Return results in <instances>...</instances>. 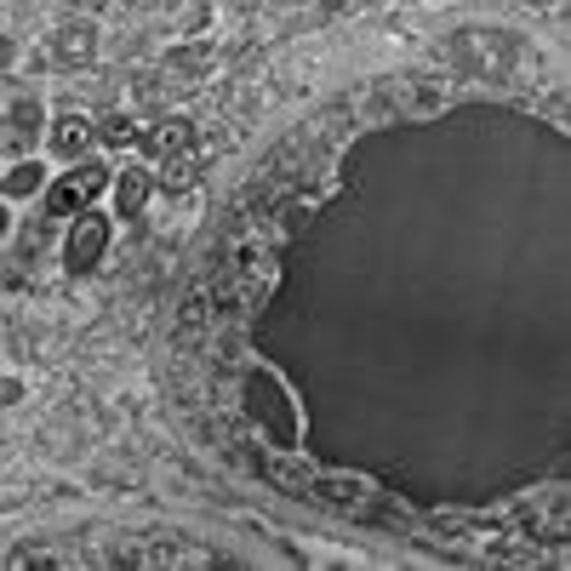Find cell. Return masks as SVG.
Listing matches in <instances>:
<instances>
[{
	"instance_id": "cell-1",
	"label": "cell",
	"mask_w": 571,
	"mask_h": 571,
	"mask_svg": "<svg viewBox=\"0 0 571 571\" xmlns=\"http://www.w3.org/2000/svg\"><path fill=\"white\" fill-rule=\"evenodd\" d=\"M445 52H452V63L463 74H480V81H514L526 46H520L514 35H498V29H463V35H452Z\"/></svg>"
},
{
	"instance_id": "cell-2",
	"label": "cell",
	"mask_w": 571,
	"mask_h": 571,
	"mask_svg": "<svg viewBox=\"0 0 571 571\" xmlns=\"http://www.w3.org/2000/svg\"><path fill=\"white\" fill-rule=\"evenodd\" d=\"M246 417L275 440V445H292L297 440V412H292V401H286V389L269 378V371H252L246 378Z\"/></svg>"
},
{
	"instance_id": "cell-3",
	"label": "cell",
	"mask_w": 571,
	"mask_h": 571,
	"mask_svg": "<svg viewBox=\"0 0 571 571\" xmlns=\"http://www.w3.org/2000/svg\"><path fill=\"white\" fill-rule=\"evenodd\" d=\"M104 183H109V171L104 166H74L69 178H58L52 183V194H46V212L52 217H86V206L97 201V194H104Z\"/></svg>"
},
{
	"instance_id": "cell-4",
	"label": "cell",
	"mask_w": 571,
	"mask_h": 571,
	"mask_svg": "<svg viewBox=\"0 0 571 571\" xmlns=\"http://www.w3.org/2000/svg\"><path fill=\"white\" fill-rule=\"evenodd\" d=\"M104 246H109V217H104V212H86L81 223H74L69 246H63L69 275H86V269H97V258H104Z\"/></svg>"
},
{
	"instance_id": "cell-5",
	"label": "cell",
	"mask_w": 571,
	"mask_h": 571,
	"mask_svg": "<svg viewBox=\"0 0 571 571\" xmlns=\"http://www.w3.org/2000/svg\"><path fill=\"white\" fill-rule=\"evenodd\" d=\"M52 58H58L63 69L92 63V58H97V23H92V17H69V23H58V35H52Z\"/></svg>"
},
{
	"instance_id": "cell-6",
	"label": "cell",
	"mask_w": 571,
	"mask_h": 571,
	"mask_svg": "<svg viewBox=\"0 0 571 571\" xmlns=\"http://www.w3.org/2000/svg\"><path fill=\"white\" fill-rule=\"evenodd\" d=\"M378 97H383V104H401V109H440V104H445V81L406 74V81H383Z\"/></svg>"
},
{
	"instance_id": "cell-7",
	"label": "cell",
	"mask_w": 571,
	"mask_h": 571,
	"mask_svg": "<svg viewBox=\"0 0 571 571\" xmlns=\"http://www.w3.org/2000/svg\"><path fill=\"white\" fill-rule=\"evenodd\" d=\"M194 143H201V138H194L189 120H160L155 132H143V148L155 160H183V155H194Z\"/></svg>"
},
{
	"instance_id": "cell-8",
	"label": "cell",
	"mask_w": 571,
	"mask_h": 571,
	"mask_svg": "<svg viewBox=\"0 0 571 571\" xmlns=\"http://www.w3.org/2000/svg\"><path fill=\"white\" fill-rule=\"evenodd\" d=\"M92 138H97V127H92V120H81V115H63L58 127H52V148H58L63 160H81L86 148H92Z\"/></svg>"
},
{
	"instance_id": "cell-9",
	"label": "cell",
	"mask_w": 571,
	"mask_h": 571,
	"mask_svg": "<svg viewBox=\"0 0 571 571\" xmlns=\"http://www.w3.org/2000/svg\"><path fill=\"white\" fill-rule=\"evenodd\" d=\"M35 132H40V104H35V97H12V109H7V148H29Z\"/></svg>"
},
{
	"instance_id": "cell-10",
	"label": "cell",
	"mask_w": 571,
	"mask_h": 571,
	"mask_svg": "<svg viewBox=\"0 0 571 571\" xmlns=\"http://www.w3.org/2000/svg\"><path fill=\"white\" fill-rule=\"evenodd\" d=\"M143 201H148V171H120V183H115V212L120 217H138L143 212Z\"/></svg>"
},
{
	"instance_id": "cell-11",
	"label": "cell",
	"mask_w": 571,
	"mask_h": 571,
	"mask_svg": "<svg viewBox=\"0 0 571 571\" xmlns=\"http://www.w3.org/2000/svg\"><path fill=\"white\" fill-rule=\"evenodd\" d=\"M309 491L320 503H366V486L360 480H309Z\"/></svg>"
},
{
	"instance_id": "cell-12",
	"label": "cell",
	"mask_w": 571,
	"mask_h": 571,
	"mask_svg": "<svg viewBox=\"0 0 571 571\" xmlns=\"http://www.w3.org/2000/svg\"><path fill=\"white\" fill-rule=\"evenodd\" d=\"M212 69V46H178V52H171V74H194V81H201V74Z\"/></svg>"
},
{
	"instance_id": "cell-13",
	"label": "cell",
	"mask_w": 571,
	"mask_h": 571,
	"mask_svg": "<svg viewBox=\"0 0 571 571\" xmlns=\"http://www.w3.org/2000/svg\"><path fill=\"white\" fill-rule=\"evenodd\" d=\"M40 178H46V171H40L35 160H23V166H12V171H7V194H12V201H17V194H35V189H40Z\"/></svg>"
},
{
	"instance_id": "cell-14",
	"label": "cell",
	"mask_w": 571,
	"mask_h": 571,
	"mask_svg": "<svg viewBox=\"0 0 571 571\" xmlns=\"http://www.w3.org/2000/svg\"><path fill=\"white\" fill-rule=\"evenodd\" d=\"M314 475H309V463H297V457H281L275 463V486H292V491H304Z\"/></svg>"
},
{
	"instance_id": "cell-15",
	"label": "cell",
	"mask_w": 571,
	"mask_h": 571,
	"mask_svg": "<svg viewBox=\"0 0 571 571\" xmlns=\"http://www.w3.org/2000/svg\"><path fill=\"white\" fill-rule=\"evenodd\" d=\"M104 143H138V120L132 115H104Z\"/></svg>"
},
{
	"instance_id": "cell-16",
	"label": "cell",
	"mask_w": 571,
	"mask_h": 571,
	"mask_svg": "<svg viewBox=\"0 0 571 571\" xmlns=\"http://www.w3.org/2000/svg\"><path fill=\"white\" fill-rule=\"evenodd\" d=\"M240 297H246V281H240V275H229V281L217 286V309H235Z\"/></svg>"
},
{
	"instance_id": "cell-17",
	"label": "cell",
	"mask_w": 571,
	"mask_h": 571,
	"mask_svg": "<svg viewBox=\"0 0 571 571\" xmlns=\"http://www.w3.org/2000/svg\"><path fill=\"white\" fill-rule=\"evenodd\" d=\"M0 401L17 406V401H23V383H17V378H7V383H0Z\"/></svg>"
}]
</instances>
